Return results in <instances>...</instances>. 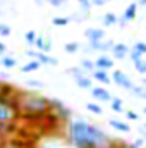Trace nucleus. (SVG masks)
<instances>
[{"label": "nucleus", "mask_w": 146, "mask_h": 148, "mask_svg": "<svg viewBox=\"0 0 146 148\" xmlns=\"http://www.w3.org/2000/svg\"><path fill=\"white\" fill-rule=\"evenodd\" d=\"M117 21H119V17H117V14H113V12H107V14H103V17H102V24H103L105 28L115 26Z\"/></svg>", "instance_id": "20"}, {"label": "nucleus", "mask_w": 146, "mask_h": 148, "mask_svg": "<svg viewBox=\"0 0 146 148\" xmlns=\"http://www.w3.org/2000/svg\"><path fill=\"white\" fill-rule=\"evenodd\" d=\"M138 7H139L138 2H132V3H129V5L124 9V14H122V16L127 19V23L136 19V16H138Z\"/></svg>", "instance_id": "16"}, {"label": "nucleus", "mask_w": 146, "mask_h": 148, "mask_svg": "<svg viewBox=\"0 0 146 148\" xmlns=\"http://www.w3.org/2000/svg\"><path fill=\"white\" fill-rule=\"evenodd\" d=\"M19 121H21V112L17 107L16 97L12 95V97L0 98V124H3L5 134L9 129H14Z\"/></svg>", "instance_id": "3"}, {"label": "nucleus", "mask_w": 146, "mask_h": 148, "mask_svg": "<svg viewBox=\"0 0 146 148\" xmlns=\"http://www.w3.org/2000/svg\"><path fill=\"white\" fill-rule=\"evenodd\" d=\"M84 36H86V40H88L89 43H93V41L105 40V31H103L102 28H88V29L84 31Z\"/></svg>", "instance_id": "13"}, {"label": "nucleus", "mask_w": 146, "mask_h": 148, "mask_svg": "<svg viewBox=\"0 0 146 148\" xmlns=\"http://www.w3.org/2000/svg\"><path fill=\"white\" fill-rule=\"evenodd\" d=\"M10 33H12L10 26H9V24H5V23H0V36L7 38V36H10Z\"/></svg>", "instance_id": "30"}, {"label": "nucleus", "mask_w": 146, "mask_h": 148, "mask_svg": "<svg viewBox=\"0 0 146 148\" xmlns=\"http://www.w3.org/2000/svg\"><path fill=\"white\" fill-rule=\"evenodd\" d=\"M89 93H91V97L96 100V102H108L113 98V95L110 93L107 88H102V86H93L91 90H89Z\"/></svg>", "instance_id": "8"}, {"label": "nucleus", "mask_w": 146, "mask_h": 148, "mask_svg": "<svg viewBox=\"0 0 146 148\" xmlns=\"http://www.w3.org/2000/svg\"><path fill=\"white\" fill-rule=\"evenodd\" d=\"M91 76H93V79L96 81V83H100V84H103V86H107V84H110L112 83V76L108 74V71H105V69H95L93 73H91Z\"/></svg>", "instance_id": "12"}, {"label": "nucleus", "mask_w": 146, "mask_h": 148, "mask_svg": "<svg viewBox=\"0 0 146 148\" xmlns=\"http://www.w3.org/2000/svg\"><path fill=\"white\" fill-rule=\"evenodd\" d=\"M143 112H145V114H146V107H145V109H143Z\"/></svg>", "instance_id": "46"}, {"label": "nucleus", "mask_w": 146, "mask_h": 148, "mask_svg": "<svg viewBox=\"0 0 146 148\" xmlns=\"http://www.w3.org/2000/svg\"><path fill=\"white\" fill-rule=\"evenodd\" d=\"M35 48H36V50H41V52H50V50H52V40L48 36L38 35L36 41H35Z\"/></svg>", "instance_id": "14"}, {"label": "nucleus", "mask_w": 146, "mask_h": 148, "mask_svg": "<svg viewBox=\"0 0 146 148\" xmlns=\"http://www.w3.org/2000/svg\"><path fill=\"white\" fill-rule=\"evenodd\" d=\"M50 114L55 119H60V121H69L71 119V110L59 98H52L50 100Z\"/></svg>", "instance_id": "5"}, {"label": "nucleus", "mask_w": 146, "mask_h": 148, "mask_svg": "<svg viewBox=\"0 0 146 148\" xmlns=\"http://www.w3.org/2000/svg\"><path fill=\"white\" fill-rule=\"evenodd\" d=\"M143 126H145V127H146V122H145V124H143Z\"/></svg>", "instance_id": "47"}, {"label": "nucleus", "mask_w": 146, "mask_h": 148, "mask_svg": "<svg viewBox=\"0 0 146 148\" xmlns=\"http://www.w3.org/2000/svg\"><path fill=\"white\" fill-rule=\"evenodd\" d=\"M126 117L129 121H139V114L134 112V110H126Z\"/></svg>", "instance_id": "34"}, {"label": "nucleus", "mask_w": 146, "mask_h": 148, "mask_svg": "<svg viewBox=\"0 0 146 148\" xmlns=\"http://www.w3.org/2000/svg\"><path fill=\"white\" fill-rule=\"evenodd\" d=\"M138 5H139V7H146V0H139Z\"/></svg>", "instance_id": "42"}, {"label": "nucleus", "mask_w": 146, "mask_h": 148, "mask_svg": "<svg viewBox=\"0 0 146 148\" xmlns=\"http://www.w3.org/2000/svg\"><path fill=\"white\" fill-rule=\"evenodd\" d=\"M21 119L28 122H40L50 114V98L35 91H17L14 93Z\"/></svg>", "instance_id": "2"}, {"label": "nucleus", "mask_w": 146, "mask_h": 148, "mask_svg": "<svg viewBox=\"0 0 146 148\" xmlns=\"http://www.w3.org/2000/svg\"><path fill=\"white\" fill-rule=\"evenodd\" d=\"M108 124H110L112 129H115L119 133H129L131 131V126L127 122H124V121H119V119H110Z\"/></svg>", "instance_id": "15"}, {"label": "nucleus", "mask_w": 146, "mask_h": 148, "mask_svg": "<svg viewBox=\"0 0 146 148\" xmlns=\"http://www.w3.org/2000/svg\"><path fill=\"white\" fill-rule=\"evenodd\" d=\"M132 66H134V69L138 71V74H146V60L141 57V59H138V60H134L132 62Z\"/></svg>", "instance_id": "25"}, {"label": "nucleus", "mask_w": 146, "mask_h": 148, "mask_svg": "<svg viewBox=\"0 0 146 148\" xmlns=\"http://www.w3.org/2000/svg\"><path fill=\"white\" fill-rule=\"evenodd\" d=\"M131 93L132 95H136L138 98H143V100H146V84H134L132 86V90H131Z\"/></svg>", "instance_id": "23"}, {"label": "nucleus", "mask_w": 146, "mask_h": 148, "mask_svg": "<svg viewBox=\"0 0 146 148\" xmlns=\"http://www.w3.org/2000/svg\"><path fill=\"white\" fill-rule=\"evenodd\" d=\"M43 148H59V147H50V145H46V147H43Z\"/></svg>", "instance_id": "44"}, {"label": "nucleus", "mask_w": 146, "mask_h": 148, "mask_svg": "<svg viewBox=\"0 0 146 148\" xmlns=\"http://www.w3.org/2000/svg\"><path fill=\"white\" fill-rule=\"evenodd\" d=\"M139 133H141L143 140H146V127H145V126H143V129H139Z\"/></svg>", "instance_id": "41"}, {"label": "nucleus", "mask_w": 146, "mask_h": 148, "mask_svg": "<svg viewBox=\"0 0 146 148\" xmlns=\"http://www.w3.org/2000/svg\"><path fill=\"white\" fill-rule=\"evenodd\" d=\"M141 83H143V84H146V76L143 77V81H141Z\"/></svg>", "instance_id": "45"}, {"label": "nucleus", "mask_w": 146, "mask_h": 148, "mask_svg": "<svg viewBox=\"0 0 146 148\" xmlns=\"http://www.w3.org/2000/svg\"><path fill=\"white\" fill-rule=\"evenodd\" d=\"M110 109H112L113 112H117V114H124V112H126L124 100H122V98H117V97H113V98L110 100Z\"/></svg>", "instance_id": "19"}, {"label": "nucleus", "mask_w": 146, "mask_h": 148, "mask_svg": "<svg viewBox=\"0 0 146 148\" xmlns=\"http://www.w3.org/2000/svg\"><path fill=\"white\" fill-rule=\"evenodd\" d=\"M46 3H50L52 7H64L67 3V0H45Z\"/></svg>", "instance_id": "33"}, {"label": "nucleus", "mask_w": 146, "mask_h": 148, "mask_svg": "<svg viewBox=\"0 0 146 148\" xmlns=\"http://www.w3.org/2000/svg\"><path fill=\"white\" fill-rule=\"evenodd\" d=\"M86 109L91 112V114H95V115H102V114H103V109H102L98 103H95V102H88V103H86Z\"/></svg>", "instance_id": "27"}, {"label": "nucleus", "mask_w": 146, "mask_h": 148, "mask_svg": "<svg viewBox=\"0 0 146 148\" xmlns=\"http://www.w3.org/2000/svg\"><path fill=\"white\" fill-rule=\"evenodd\" d=\"M14 93H16V86H12V84H9V83H5V81L0 79V98L12 97Z\"/></svg>", "instance_id": "18"}, {"label": "nucleus", "mask_w": 146, "mask_h": 148, "mask_svg": "<svg viewBox=\"0 0 146 148\" xmlns=\"http://www.w3.org/2000/svg\"><path fill=\"white\" fill-rule=\"evenodd\" d=\"M129 57H131V60L134 62V60H138V59H141L143 55H141V53H139L138 50H134V48L131 47V52H129Z\"/></svg>", "instance_id": "35"}, {"label": "nucleus", "mask_w": 146, "mask_h": 148, "mask_svg": "<svg viewBox=\"0 0 146 148\" xmlns=\"http://www.w3.org/2000/svg\"><path fill=\"white\" fill-rule=\"evenodd\" d=\"M113 59L110 57L108 53H100L98 57H96V60H95V66L98 67V69H105V71H112L113 69Z\"/></svg>", "instance_id": "11"}, {"label": "nucleus", "mask_w": 146, "mask_h": 148, "mask_svg": "<svg viewBox=\"0 0 146 148\" xmlns=\"http://www.w3.org/2000/svg\"><path fill=\"white\" fill-rule=\"evenodd\" d=\"M79 66H81L84 71H88V73H93V71L96 69V66H95V60H91V59H83Z\"/></svg>", "instance_id": "26"}, {"label": "nucleus", "mask_w": 146, "mask_h": 148, "mask_svg": "<svg viewBox=\"0 0 146 148\" xmlns=\"http://www.w3.org/2000/svg\"><path fill=\"white\" fill-rule=\"evenodd\" d=\"M67 73L72 76L74 83L77 84V88H81V90H91L93 88V76H89L88 71H84L81 66H74V67H69L67 69Z\"/></svg>", "instance_id": "4"}, {"label": "nucleus", "mask_w": 146, "mask_h": 148, "mask_svg": "<svg viewBox=\"0 0 146 148\" xmlns=\"http://www.w3.org/2000/svg\"><path fill=\"white\" fill-rule=\"evenodd\" d=\"M41 62L40 60H36V59H33V60H28L24 66H21V73L26 74V73H35V71H38V69H41Z\"/></svg>", "instance_id": "17"}, {"label": "nucleus", "mask_w": 146, "mask_h": 148, "mask_svg": "<svg viewBox=\"0 0 146 148\" xmlns=\"http://www.w3.org/2000/svg\"><path fill=\"white\" fill-rule=\"evenodd\" d=\"M26 86H31V88H43L45 84L41 81H36V79H28L26 81Z\"/></svg>", "instance_id": "32"}, {"label": "nucleus", "mask_w": 146, "mask_h": 148, "mask_svg": "<svg viewBox=\"0 0 146 148\" xmlns=\"http://www.w3.org/2000/svg\"><path fill=\"white\" fill-rule=\"evenodd\" d=\"M117 24H119V26H122V28H124V26H126V24H127V19H126V17H124V16H122V17H119V21H117Z\"/></svg>", "instance_id": "38"}, {"label": "nucleus", "mask_w": 146, "mask_h": 148, "mask_svg": "<svg viewBox=\"0 0 146 148\" xmlns=\"http://www.w3.org/2000/svg\"><path fill=\"white\" fill-rule=\"evenodd\" d=\"M79 50H81V45L77 41H69V43L64 45V52L65 53H77Z\"/></svg>", "instance_id": "24"}, {"label": "nucleus", "mask_w": 146, "mask_h": 148, "mask_svg": "<svg viewBox=\"0 0 146 148\" xmlns=\"http://www.w3.org/2000/svg\"><path fill=\"white\" fill-rule=\"evenodd\" d=\"M5 50H7V48H5V45L0 41V57H2V55H5Z\"/></svg>", "instance_id": "40"}, {"label": "nucleus", "mask_w": 146, "mask_h": 148, "mask_svg": "<svg viewBox=\"0 0 146 148\" xmlns=\"http://www.w3.org/2000/svg\"><path fill=\"white\" fill-rule=\"evenodd\" d=\"M26 55L31 57V59H36L40 60L43 66H57L59 60L52 55H48V52H41V50H26Z\"/></svg>", "instance_id": "7"}, {"label": "nucleus", "mask_w": 146, "mask_h": 148, "mask_svg": "<svg viewBox=\"0 0 146 148\" xmlns=\"http://www.w3.org/2000/svg\"><path fill=\"white\" fill-rule=\"evenodd\" d=\"M69 141L74 148H100L110 143L108 134L83 119H72L69 122Z\"/></svg>", "instance_id": "1"}, {"label": "nucleus", "mask_w": 146, "mask_h": 148, "mask_svg": "<svg viewBox=\"0 0 146 148\" xmlns=\"http://www.w3.org/2000/svg\"><path fill=\"white\" fill-rule=\"evenodd\" d=\"M113 45H115L113 40H100V41L89 43L91 50H93V52H100V53H110V50H112Z\"/></svg>", "instance_id": "9"}, {"label": "nucleus", "mask_w": 146, "mask_h": 148, "mask_svg": "<svg viewBox=\"0 0 146 148\" xmlns=\"http://www.w3.org/2000/svg\"><path fill=\"white\" fill-rule=\"evenodd\" d=\"M5 148H24V147H21V145H17V143H7Z\"/></svg>", "instance_id": "39"}, {"label": "nucleus", "mask_w": 146, "mask_h": 148, "mask_svg": "<svg viewBox=\"0 0 146 148\" xmlns=\"http://www.w3.org/2000/svg\"><path fill=\"white\" fill-rule=\"evenodd\" d=\"M132 48L138 50L141 55H146V41H136V43L132 45Z\"/></svg>", "instance_id": "31"}, {"label": "nucleus", "mask_w": 146, "mask_h": 148, "mask_svg": "<svg viewBox=\"0 0 146 148\" xmlns=\"http://www.w3.org/2000/svg\"><path fill=\"white\" fill-rule=\"evenodd\" d=\"M7 143H9V141H7V136H5V134H0V148H5Z\"/></svg>", "instance_id": "37"}, {"label": "nucleus", "mask_w": 146, "mask_h": 148, "mask_svg": "<svg viewBox=\"0 0 146 148\" xmlns=\"http://www.w3.org/2000/svg\"><path fill=\"white\" fill-rule=\"evenodd\" d=\"M110 0H91V3H93V7H103L105 3H108Z\"/></svg>", "instance_id": "36"}, {"label": "nucleus", "mask_w": 146, "mask_h": 148, "mask_svg": "<svg viewBox=\"0 0 146 148\" xmlns=\"http://www.w3.org/2000/svg\"><path fill=\"white\" fill-rule=\"evenodd\" d=\"M71 21H72V17H69V16H57L52 19V24L57 28H64V26H69Z\"/></svg>", "instance_id": "21"}, {"label": "nucleus", "mask_w": 146, "mask_h": 148, "mask_svg": "<svg viewBox=\"0 0 146 148\" xmlns=\"http://www.w3.org/2000/svg\"><path fill=\"white\" fill-rule=\"evenodd\" d=\"M0 134H5V127H3V124H0ZM7 136V134H5Z\"/></svg>", "instance_id": "43"}, {"label": "nucleus", "mask_w": 146, "mask_h": 148, "mask_svg": "<svg viewBox=\"0 0 146 148\" xmlns=\"http://www.w3.org/2000/svg\"><path fill=\"white\" fill-rule=\"evenodd\" d=\"M112 83H115L119 88H122L126 91H131L132 86H134L132 79L124 73V71H120V69H112Z\"/></svg>", "instance_id": "6"}, {"label": "nucleus", "mask_w": 146, "mask_h": 148, "mask_svg": "<svg viewBox=\"0 0 146 148\" xmlns=\"http://www.w3.org/2000/svg\"><path fill=\"white\" fill-rule=\"evenodd\" d=\"M0 60H2V67L3 69H14L17 66V60L14 57H10V55H2Z\"/></svg>", "instance_id": "22"}, {"label": "nucleus", "mask_w": 146, "mask_h": 148, "mask_svg": "<svg viewBox=\"0 0 146 148\" xmlns=\"http://www.w3.org/2000/svg\"><path fill=\"white\" fill-rule=\"evenodd\" d=\"M76 2L79 3V7H81V10H83V12H86V14H89V12H91V7H93L91 0H76Z\"/></svg>", "instance_id": "29"}, {"label": "nucleus", "mask_w": 146, "mask_h": 148, "mask_svg": "<svg viewBox=\"0 0 146 148\" xmlns=\"http://www.w3.org/2000/svg\"><path fill=\"white\" fill-rule=\"evenodd\" d=\"M129 52H131V47H127L126 43H115V45L112 47V50H110L112 57L117 59V60H122L124 57H127Z\"/></svg>", "instance_id": "10"}, {"label": "nucleus", "mask_w": 146, "mask_h": 148, "mask_svg": "<svg viewBox=\"0 0 146 148\" xmlns=\"http://www.w3.org/2000/svg\"><path fill=\"white\" fill-rule=\"evenodd\" d=\"M36 36H38V33H36V31H33V29H29L28 33H24V40H26V43H28V45H31V47H35Z\"/></svg>", "instance_id": "28"}]
</instances>
